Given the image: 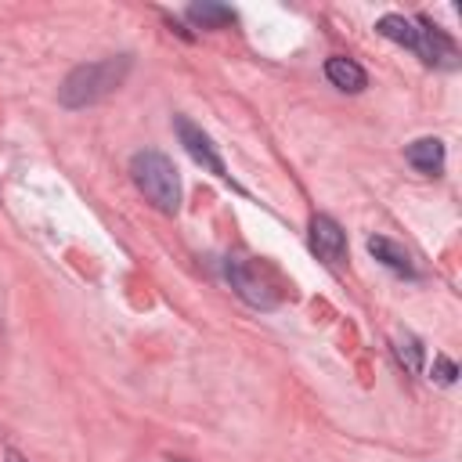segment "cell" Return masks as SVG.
<instances>
[{"instance_id": "obj_1", "label": "cell", "mask_w": 462, "mask_h": 462, "mask_svg": "<svg viewBox=\"0 0 462 462\" xmlns=\"http://www.w3.org/2000/svg\"><path fill=\"white\" fill-rule=\"evenodd\" d=\"M130 65L134 58L130 54H112V58H97V61H83L76 65L61 87H58V101L65 108H87V105H97L101 97L116 94L123 87V79L130 76Z\"/></svg>"}, {"instance_id": "obj_2", "label": "cell", "mask_w": 462, "mask_h": 462, "mask_svg": "<svg viewBox=\"0 0 462 462\" xmlns=\"http://www.w3.org/2000/svg\"><path fill=\"white\" fill-rule=\"evenodd\" d=\"M130 177L137 184V191L159 209V213H177L180 209V173L173 166L170 155L155 152V148H141L130 159Z\"/></svg>"}, {"instance_id": "obj_3", "label": "cell", "mask_w": 462, "mask_h": 462, "mask_svg": "<svg viewBox=\"0 0 462 462\" xmlns=\"http://www.w3.org/2000/svg\"><path fill=\"white\" fill-rule=\"evenodd\" d=\"M375 32L393 40V43H401V47H408V51H415L426 65H451V58H455V43L440 29H433V25L419 22V18L383 14L375 22Z\"/></svg>"}, {"instance_id": "obj_4", "label": "cell", "mask_w": 462, "mask_h": 462, "mask_svg": "<svg viewBox=\"0 0 462 462\" xmlns=\"http://www.w3.org/2000/svg\"><path fill=\"white\" fill-rule=\"evenodd\" d=\"M173 130H177V137H180V144H184V152L202 166V170H209L213 177H227V170H224V159H220V152H217V144H213V137L202 130V126H195L188 116H173Z\"/></svg>"}, {"instance_id": "obj_5", "label": "cell", "mask_w": 462, "mask_h": 462, "mask_svg": "<svg viewBox=\"0 0 462 462\" xmlns=\"http://www.w3.org/2000/svg\"><path fill=\"white\" fill-rule=\"evenodd\" d=\"M307 245H310V253H314L318 260H325V263H339V260L346 256V235H343V227H339L332 217H325V213H314V217H310V224H307Z\"/></svg>"}, {"instance_id": "obj_6", "label": "cell", "mask_w": 462, "mask_h": 462, "mask_svg": "<svg viewBox=\"0 0 462 462\" xmlns=\"http://www.w3.org/2000/svg\"><path fill=\"white\" fill-rule=\"evenodd\" d=\"M224 271H227V282L238 289V296H242L245 303L263 307V310L278 303V300H274V292H271V289H267V285H263V282H260V278H256L242 260H227V263H224Z\"/></svg>"}, {"instance_id": "obj_7", "label": "cell", "mask_w": 462, "mask_h": 462, "mask_svg": "<svg viewBox=\"0 0 462 462\" xmlns=\"http://www.w3.org/2000/svg\"><path fill=\"white\" fill-rule=\"evenodd\" d=\"M365 245H368V253H372L383 267H390V271H397V274H408V278L419 274L415 263H411V253H408L401 242H393V238H386V235H372Z\"/></svg>"}, {"instance_id": "obj_8", "label": "cell", "mask_w": 462, "mask_h": 462, "mask_svg": "<svg viewBox=\"0 0 462 462\" xmlns=\"http://www.w3.org/2000/svg\"><path fill=\"white\" fill-rule=\"evenodd\" d=\"M404 159H408L419 173L440 177V170H444V141H440V137H419V141H411V144L404 148Z\"/></svg>"}, {"instance_id": "obj_9", "label": "cell", "mask_w": 462, "mask_h": 462, "mask_svg": "<svg viewBox=\"0 0 462 462\" xmlns=\"http://www.w3.org/2000/svg\"><path fill=\"white\" fill-rule=\"evenodd\" d=\"M325 76H328L332 87H339V90H346V94H357V90H365V83H368L365 69H361L354 58H343V54H332V58L325 61Z\"/></svg>"}, {"instance_id": "obj_10", "label": "cell", "mask_w": 462, "mask_h": 462, "mask_svg": "<svg viewBox=\"0 0 462 462\" xmlns=\"http://www.w3.org/2000/svg\"><path fill=\"white\" fill-rule=\"evenodd\" d=\"M184 14H188V22H195L199 29H224V25H235V11L224 7V4H213V0L191 4Z\"/></svg>"}, {"instance_id": "obj_11", "label": "cell", "mask_w": 462, "mask_h": 462, "mask_svg": "<svg viewBox=\"0 0 462 462\" xmlns=\"http://www.w3.org/2000/svg\"><path fill=\"white\" fill-rule=\"evenodd\" d=\"M393 354H397V361L408 368V372H422V361H426V350H422V339L419 336H411V332H397L393 336Z\"/></svg>"}, {"instance_id": "obj_12", "label": "cell", "mask_w": 462, "mask_h": 462, "mask_svg": "<svg viewBox=\"0 0 462 462\" xmlns=\"http://www.w3.org/2000/svg\"><path fill=\"white\" fill-rule=\"evenodd\" d=\"M433 383H440V386H451L455 379H458V365L451 361V357H444V354H437L433 357V375H430Z\"/></svg>"}, {"instance_id": "obj_13", "label": "cell", "mask_w": 462, "mask_h": 462, "mask_svg": "<svg viewBox=\"0 0 462 462\" xmlns=\"http://www.w3.org/2000/svg\"><path fill=\"white\" fill-rule=\"evenodd\" d=\"M4 458H7V462H25V458H22L14 448H7V451H4Z\"/></svg>"}]
</instances>
